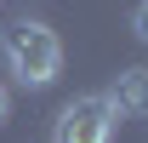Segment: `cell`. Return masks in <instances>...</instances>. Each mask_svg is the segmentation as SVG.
I'll return each instance as SVG.
<instances>
[{
	"label": "cell",
	"instance_id": "1",
	"mask_svg": "<svg viewBox=\"0 0 148 143\" xmlns=\"http://www.w3.org/2000/svg\"><path fill=\"white\" fill-rule=\"evenodd\" d=\"M0 52H6V69L17 74L23 86H51L57 74H63V40L46 29V23L34 17H17L12 29H6V40H0Z\"/></svg>",
	"mask_w": 148,
	"mask_h": 143
},
{
	"label": "cell",
	"instance_id": "5",
	"mask_svg": "<svg viewBox=\"0 0 148 143\" xmlns=\"http://www.w3.org/2000/svg\"><path fill=\"white\" fill-rule=\"evenodd\" d=\"M6 109H12V97H6V86H0V120H6Z\"/></svg>",
	"mask_w": 148,
	"mask_h": 143
},
{
	"label": "cell",
	"instance_id": "3",
	"mask_svg": "<svg viewBox=\"0 0 148 143\" xmlns=\"http://www.w3.org/2000/svg\"><path fill=\"white\" fill-rule=\"evenodd\" d=\"M103 103L114 109V120L120 115H148V69H120V80L108 86Z\"/></svg>",
	"mask_w": 148,
	"mask_h": 143
},
{
	"label": "cell",
	"instance_id": "2",
	"mask_svg": "<svg viewBox=\"0 0 148 143\" xmlns=\"http://www.w3.org/2000/svg\"><path fill=\"white\" fill-rule=\"evenodd\" d=\"M114 137V109L103 97H74L57 115V143H108Z\"/></svg>",
	"mask_w": 148,
	"mask_h": 143
},
{
	"label": "cell",
	"instance_id": "4",
	"mask_svg": "<svg viewBox=\"0 0 148 143\" xmlns=\"http://www.w3.org/2000/svg\"><path fill=\"white\" fill-rule=\"evenodd\" d=\"M131 29H137V40H148V0L137 6V12H131Z\"/></svg>",
	"mask_w": 148,
	"mask_h": 143
}]
</instances>
